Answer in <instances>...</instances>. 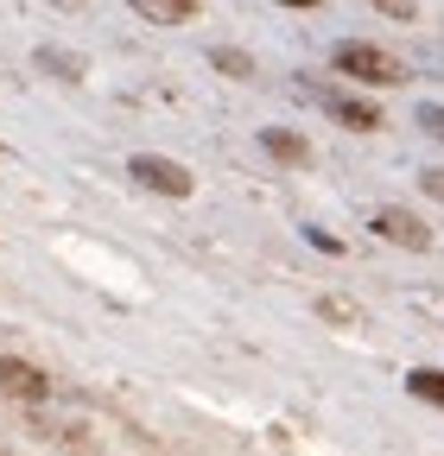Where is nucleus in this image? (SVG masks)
I'll list each match as a JSON object with an SVG mask.
<instances>
[{
	"label": "nucleus",
	"mask_w": 444,
	"mask_h": 456,
	"mask_svg": "<svg viewBox=\"0 0 444 456\" xmlns=\"http://www.w3.org/2000/svg\"><path fill=\"white\" fill-rule=\"evenodd\" d=\"M260 146H267L273 159H286V165H305V159H311V146H305L299 134H286V127H267V134H260Z\"/></svg>",
	"instance_id": "nucleus-7"
},
{
	"label": "nucleus",
	"mask_w": 444,
	"mask_h": 456,
	"mask_svg": "<svg viewBox=\"0 0 444 456\" xmlns=\"http://www.w3.org/2000/svg\"><path fill=\"white\" fill-rule=\"evenodd\" d=\"M127 7L146 20V26H185L197 13V0H127Z\"/></svg>",
	"instance_id": "nucleus-5"
},
{
	"label": "nucleus",
	"mask_w": 444,
	"mask_h": 456,
	"mask_svg": "<svg viewBox=\"0 0 444 456\" xmlns=\"http://www.w3.org/2000/svg\"><path fill=\"white\" fill-rule=\"evenodd\" d=\"M280 7H317V0H280Z\"/></svg>",
	"instance_id": "nucleus-14"
},
{
	"label": "nucleus",
	"mask_w": 444,
	"mask_h": 456,
	"mask_svg": "<svg viewBox=\"0 0 444 456\" xmlns=\"http://www.w3.org/2000/svg\"><path fill=\"white\" fill-rule=\"evenodd\" d=\"M330 64H337L343 77H356V83H374V89H394V83L407 77L394 51H381V45H362V38H343L337 51H330Z\"/></svg>",
	"instance_id": "nucleus-1"
},
{
	"label": "nucleus",
	"mask_w": 444,
	"mask_h": 456,
	"mask_svg": "<svg viewBox=\"0 0 444 456\" xmlns=\"http://www.w3.org/2000/svg\"><path fill=\"white\" fill-rule=\"evenodd\" d=\"M381 13H394V20H413V0H374Z\"/></svg>",
	"instance_id": "nucleus-12"
},
{
	"label": "nucleus",
	"mask_w": 444,
	"mask_h": 456,
	"mask_svg": "<svg viewBox=\"0 0 444 456\" xmlns=\"http://www.w3.org/2000/svg\"><path fill=\"white\" fill-rule=\"evenodd\" d=\"M38 64H45V70H64L70 83L83 77V64H77V57H64V51H38Z\"/></svg>",
	"instance_id": "nucleus-11"
},
{
	"label": "nucleus",
	"mask_w": 444,
	"mask_h": 456,
	"mask_svg": "<svg viewBox=\"0 0 444 456\" xmlns=\"http://www.w3.org/2000/svg\"><path fill=\"white\" fill-rule=\"evenodd\" d=\"M324 108L337 114L343 127H356V134H368V127H381V114L368 108V102H356V95H324Z\"/></svg>",
	"instance_id": "nucleus-6"
},
{
	"label": "nucleus",
	"mask_w": 444,
	"mask_h": 456,
	"mask_svg": "<svg viewBox=\"0 0 444 456\" xmlns=\"http://www.w3.org/2000/svg\"><path fill=\"white\" fill-rule=\"evenodd\" d=\"M407 393L425 399V406H444V368H413L407 374Z\"/></svg>",
	"instance_id": "nucleus-8"
},
{
	"label": "nucleus",
	"mask_w": 444,
	"mask_h": 456,
	"mask_svg": "<svg viewBox=\"0 0 444 456\" xmlns=\"http://www.w3.org/2000/svg\"><path fill=\"white\" fill-rule=\"evenodd\" d=\"M419 184H425V191H432V197L444 203V171H419Z\"/></svg>",
	"instance_id": "nucleus-13"
},
{
	"label": "nucleus",
	"mask_w": 444,
	"mask_h": 456,
	"mask_svg": "<svg viewBox=\"0 0 444 456\" xmlns=\"http://www.w3.org/2000/svg\"><path fill=\"white\" fill-rule=\"evenodd\" d=\"M413 121H419L432 140H444V108H438V102H419V114H413Z\"/></svg>",
	"instance_id": "nucleus-10"
},
{
	"label": "nucleus",
	"mask_w": 444,
	"mask_h": 456,
	"mask_svg": "<svg viewBox=\"0 0 444 456\" xmlns=\"http://www.w3.org/2000/svg\"><path fill=\"white\" fill-rule=\"evenodd\" d=\"M127 171L146 184V191H159V197H191V171L178 165V159H159V152H134L127 159Z\"/></svg>",
	"instance_id": "nucleus-2"
},
{
	"label": "nucleus",
	"mask_w": 444,
	"mask_h": 456,
	"mask_svg": "<svg viewBox=\"0 0 444 456\" xmlns=\"http://www.w3.org/2000/svg\"><path fill=\"white\" fill-rule=\"evenodd\" d=\"M374 235L381 241H400V248H432V228L413 216V209H394V203H387V209H374Z\"/></svg>",
	"instance_id": "nucleus-3"
},
{
	"label": "nucleus",
	"mask_w": 444,
	"mask_h": 456,
	"mask_svg": "<svg viewBox=\"0 0 444 456\" xmlns=\"http://www.w3.org/2000/svg\"><path fill=\"white\" fill-rule=\"evenodd\" d=\"M0 393H7V399H26V406H38V399L51 393V380H45L32 362H13V355H0Z\"/></svg>",
	"instance_id": "nucleus-4"
},
{
	"label": "nucleus",
	"mask_w": 444,
	"mask_h": 456,
	"mask_svg": "<svg viewBox=\"0 0 444 456\" xmlns=\"http://www.w3.org/2000/svg\"><path fill=\"white\" fill-rule=\"evenodd\" d=\"M210 64H216V70H229V77H254V64H248L242 51H210Z\"/></svg>",
	"instance_id": "nucleus-9"
}]
</instances>
